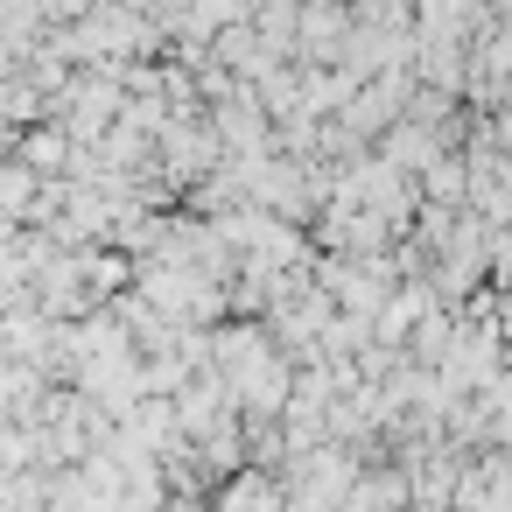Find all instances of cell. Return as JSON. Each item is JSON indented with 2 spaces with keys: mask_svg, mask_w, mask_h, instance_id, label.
Here are the masks:
<instances>
[{
  "mask_svg": "<svg viewBox=\"0 0 512 512\" xmlns=\"http://www.w3.org/2000/svg\"><path fill=\"white\" fill-rule=\"evenodd\" d=\"M218 512H288V484H281L274 470L246 463V470H232V484L218 491Z\"/></svg>",
  "mask_w": 512,
  "mask_h": 512,
  "instance_id": "obj_1",
  "label": "cell"
},
{
  "mask_svg": "<svg viewBox=\"0 0 512 512\" xmlns=\"http://www.w3.org/2000/svg\"><path fill=\"white\" fill-rule=\"evenodd\" d=\"M162 512H218V505H197V498H169Z\"/></svg>",
  "mask_w": 512,
  "mask_h": 512,
  "instance_id": "obj_2",
  "label": "cell"
}]
</instances>
